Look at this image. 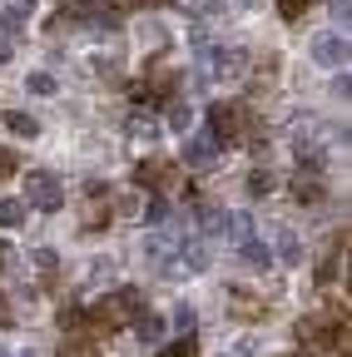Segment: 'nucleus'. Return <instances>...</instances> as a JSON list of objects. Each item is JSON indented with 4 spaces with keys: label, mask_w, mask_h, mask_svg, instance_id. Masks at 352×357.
<instances>
[{
    "label": "nucleus",
    "mask_w": 352,
    "mask_h": 357,
    "mask_svg": "<svg viewBox=\"0 0 352 357\" xmlns=\"http://www.w3.org/2000/svg\"><path fill=\"white\" fill-rule=\"evenodd\" d=\"M243 129H248V109L238 100H218L208 109V139L224 149V144H238L243 139Z\"/></svg>",
    "instance_id": "nucleus-2"
},
{
    "label": "nucleus",
    "mask_w": 352,
    "mask_h": 357,
    "mask_svg": "<svg viewBox=\"0 0 352 357\" xmlns=\"http://www.w3.org/2000/svg\"><path fill=\"white\" fill-rule=\"evenodd\" d=\"M25 213H30V204H25V199H0V229H20Z\"/></svg>",
    "instance_id": "nucleus-16"
},
{
    "label": "nucleus",
    "mask_w": 352,
    "mask_h": 357,
    "mask_svg": "<svg viewBox=\"0 0 352 357\" xmlns=\"http://www.w3.org/2000/svg\"><path fill=\"white\" fill-rule=\"evenodd\" d=\"M313 6V0H278V10H283V20H303V10Z\"/></svg>",
    "instance_id": "nucleus-28"
},
{
    "label": "nucleus",
    "mask_w": 352,
    "mask_h": 357,
    "mask_svg": "<svg viewBox=\"0 0 352 357\" xmlns=\"http://www.w3.org/2000/svg\"><path fill=\"white\" fill-rule=\"evenodd\" d=\"M179 258H184L189 273H204V268H208V243L204 238H184L179 243Z\"/></svg>",
    "instance_id": "nucleus-9"
},
{
    "label": "nucleus",
    "mask_w": 352,
    "mask_h": 357,
    "mask_svg": "<svg viewBox=\"0 0 352 357\" xmlns=\"http://www.w3.org/2000/svg\"><path fill=\"white\" fill-rule=\"evenodd\" d=\"M224 234H229L234 243H248V238H253V218H248V213H224Z\"/></svg>",
    "instance_id": "nucleus-17"
},
{
    "label": "nucleus",
    "mask_w": 352,
    "mask_h": 357,
    "mask_svg": "<svg viewBox=\"0 0 352 357\" xmlns=\"http://www.w3.org/2000/svg\"><path fill=\"white\" fill-rule=\"evenodd\" d=\"M313 60H318L323 70H337V65H347V35H337V30L318 35V40H313Z\"/></svg>",
    "instance_id": "nucleus-5"
},
{
    "label": "nucleus",
    "mask_w": 352,
    "mask_h": 357,
    "mask_svg": "<svg viewBox=\"0 0 352 357\" xmlns=\"http://www.w3.org/2000/svg\"><path fill=\"white\" fill-rule=\"evenodd\" d=\"M218 154V144L208 139V129L204 134H184V164H208Z\"/></svg>",
    "instance_id": "nucleus-8"
},
{
    "label": "nucleus",
    "mask_w": 352,
    "mask_h": 357,
    "mask_svg": "<svg viewBox=\"0 0 352 357\" xmlns=\"http://www.w3.org/2000/svg\"><path fill=\"white\" fill-rule=\"evenodd\" d=\"M129 134H135V139H159V124L149 114H129Z\"/></svg>",
    "instance_id": "nucleus-22"
},
{
    "label": "nucleus",
    "mask_w": 352,
    "mask_h": 357,
    "mask_svg": "<svg viewBox=\"0 0 352 357\" xmlns=\"http://www.w3.org/2000/svg\"><path fill=\"white\" fill-rule=\"evenodd\" d=\"M169 124L179 129V134H189V129H194V105H189V100H179V105L169 109Z\"/></svg>",
    "instance_id": "nucleus-20"
},
{
    "label": "nucleus",
    "mask_w": 352,
    "mask_h": 357,
    "mask_svg": "<svg viewBox=\"0 0 352 357\" xmlns=\"http://www.w3.org/2000/svg\"><path fill=\"white\" fill-rule=\"evenodd\" d=\"M332 10H337V20H342V35H347V10H352V0H332Z\"/></svg>",
    "instance_id": "nucleus-34"
},
{
    "label": "nucleus",
    "mask_w": 352,
    "mask_h": 357,
    "mask_svg": "<svg viewBox=\"0 0 352 357\" xmlns=\"http://www.w3.org/2000/svg\"><path fill=\"white\" fill-rule=\"evenodd\" d=\"M30 95H55V79H50L45 70H35V75H30Z\"/></svg>",
    "instance_id": "nucleus-27"
},
{
    "label": "nucleus",
    "mask_w": 352,
    "mask_h": 357,
    "mask_svg": "<svg viewBox=\"0 0 352 357\" xmlns=\"http://www.w3.org/2000/svg\"><path fill=\"white\" fill-rule=\"evenodd\" d=\"M144 258H149L154 268H164V273H169V243H164L159 234H149V238H144Z\"/></svg>",
    "instance_id": "nucleus-18"
},
{
    "label": "nucleus",
    "mask_w": 352,
    "mask_h": 357,
    "mask_svg": "<svg viewBox=\"0 0 352 357\" xmlns=\"http://www.w3.org/2000/svg\"><path fill=\"white\" fill-rule=\"evenodd\" d=\"M20 30H25V10H15V6H6V10H0V35H6V40H10V35H20Z\"/></svg>",
    "instance_id": "nucleus-21"
},
{
    "label": "nucleus",
    "mask_w": 352,
    "mask_h": 357,
    "mask_svg": "<svg viewBox=\"0 0 352 357\" xmlns=\"http://www.w3.org/2000/svg\"><path fill=\"white\" fill-rule=\"evenodd\" d=\"M278 263L303 268V243H298V234H293V229H283V234H278Z\"/></svg>",
    "instance_id": "nucleus-12"
},
{
    "label": "nucleus",
    "mask_w": 352,
    "mask_h": 357,
    "mask_svg": "<svg viewBox=\"0 0 352 357\" xmlns=\"http://www.w3.org/2000/svg\"><path fill=\"white\" fill-rule=\"evenodd\" d=\"M174 328L189 337V333H194V307H184V303H179V312H174Z\"/></svg>",
    "instance_id": "nucleus-30"
},
{
    "label": "nucleus",
    "mask_w": 352,
    "mask_h": 357,
    "mask_svg": "<svg viewBox=\"0 0 352 357\" xmlns=\"http://www.w3.org/2000/svg\"><path fill=\"white\" fill-rule=\"evenodd\" d=\"M248 194H253V199L273 194V174H268V169H253V174H248Z\"/></svg>",
    "instance_id": "nucleus-23"
},
{
    "label": "nucleus",
    "mask_w": 352,
    "mask_h": 357,
    "mask_svg": "<svg viewBox=\"0 0 352 357\" xmlns=\"http://www.w3.org/2000/svg\"><path fill=\"white\" fill-rule=\"evenodd\" d=\"M159 357H199V347H194V337H179V342L159 347Z\"/></svg>",
    "instance_id": "nucleus-25"
},
{
    "label": "nucleus",
    "mask_w": 352,
    "mask_h": 357,
    "mask_svg": "<svg viewBox=\"0 0 352 357\" xmlns=\"http://www.w3.org/2000/svg\"><path fill=\"white\" fill-rule=\"evenodd\" d=\"M0 357H10V352H6V347H0Z\"/></svg>",
    "instance_id": "nucleus-38"
},
{
    "label": "nucleus",
    "mask_w": 352,
    "mask_h": 357,
    "mask_svg": "<svg viewBox=\"0 0 352 357\" xmlns=\"http://www.w3.org/2000/svg\"><path fill=\"white\" fill-rule=\"evenodd\" d=\"M6 174H15V154H10V149H0V178H6Z\"/></svg>",
    "instance_id": "nucleus-33"
},
{
    "label": "nucleus",
    "mask_w": 352,
    "mask_h": 357,
    "mask_svg": "<svg viewBox=\"0 0 352 357\" xmlns=\"http://www.w3.org/2000/svg\"><path fill=\"white\" fill-rule=\"evenodd\" d=\"M60 15H79L84 25H105V30L119 25V15L105 6V0H60Z\"/></svg>",
    "instance_id": "nucleus-4"
},
{
    "label": "nucleus",
    "mask_w": 352,
    "mask_h": 357,
    "mask_svg": "<svg viewBox=\"0 0 352 357\" xmlns=\"http://www.w3.org/2000/svg\"><path fill=\"white\" fill-rule=\"evenodd\" d=\"M60 333H84V307L79 303H65L60 307Z\"/></svg>",
    "instance_id": "nucleus-19"
},
{
    "label": "nucleus",
    "mask_w": 352,
    "mask_h": 357,
    "mask_svg": "<svg viewBox=\"0 0 352 357\" xmlns=\"http://www.w3.org/2000/svg\"><path fill=\"white\" fill-rule=\"evenodd\" d=\"M208 75L213 79H238V75H248V55L243 50H213L208 55Z\"/></svg>",
    "instance_id": "nucleus-6"
},
{
    "label": "nucleus",
    "mask_w": 352,
    "mask_h": 357,
    "mask_svg": "<svg viewBox=\"0 0 352 357\" xmlns=\"http://www.w3.org/2000/svg\"><path fill=\"white\" fill-rule=\"evenodd\" d=\"M238 6H253V0H238Z\"/></svg>",
    "instance_id": "nucleus-37"
},
{
    "label": "nucleus",
    "mask_w": 352,
    "mask_h": 357,
    "mask_svg": "<svg viewBox=\"0 0 352 357\" xmlns=\"http://www.w3.org/2000/svg\"><path fill=\"white\" fill-rule=\"evenodd\" d=\"M169 174H174V164L149 159V164H139V169H135V184H139V189H164V184H169Z\"/></svg>",
    "instance_id": "nucleus-7"
},
{
    "label": "nucleus",
    "mask_w": 352,
    "mask_h": 357,
    "mask_svg": "<svg viewBox=\"0 0 352 357\" xmlns=\"http://www.w3.org/2000/svg\"><path fill=\"white\" fill-rule=\"evenodd\" d=\"M30 258H35V268H40V273H45V278L55 273V253H50V248H35Z\"/></svg>",
    "instance_id": "nucleus-29"
},
{
    "label": "nucleus",
    "mask_w": 352,
    "mask_h": 357,
    "mask_svg": "<svg viewBox=\"0 0 352 357\" xmlns=\"http://www.w3.org/2000/svg\"><path fill=\"white\" fill-rule=\"evenodd\" d=\"M25 357H35V352H25Z\"/></svg>",
    "instance_id": "nucleus-39"
},
{
    "label": "nucleus",
    "mask_w": 352,
    "mask_h": 357,
    "mask_svg": "<svg viewBox=\"0 0 352 357\" xmlns=\"http://www.w3.org/2000/svg\"><path fill=\"white\" fill-rule=\"evenodd\" d=\"M10 323H15V307L6 303V293H0V328H10Z\"/></svg>",
    "instance_id": "nucleus-32"
},
{
    "label": "nucleus",
    "mask_w": 352,
    "mask_h": 357,
    "mask_svg": "<svg viewBox=\"0 0 352 357\" xmlns=\"http://www.w3.org/2000/svg\"><path fill=\"white\" fill-rule=\"evenodd\" d=\"M6 129L15 134V139H35V134H40V119L25 114V109H10V114H6Z\"/></svg>",
    "instance_id": "nucleus-11"
},
{
    "label": "nucleus",
    "mask_w": 352,
    "mask_h": 357,
    "mask_svg": "<svg viewBox=\"0 0 352 357\" xmlns=\"http://www.w3.org/2000/svg\"><path fill=\"white\" fill-rule=\"evenodd\" d=\"M144 307H149V303H144L139 288H119V293H109L105 303L84 307V333H90V337H105V333H114V328H124V323H135Z\"/></svg>",
    "instance_id": "nucleus-1"
},
{
    "label": "nucleus",
    "mask_w": 352,
    "mask_h": 357,
    "mask_svg": "<svg viewBox=\"0 0 352 357\" xmlns=\"http://www.w3.org/2000/svg\"><path fill=\"white\" fill-rule=\"evenodd\" d=\"M199 229L204 234H224V213H218V208H199Z\"/></svg>",
    "instance_id": "nucleus-26"
},
{
    "label": "nucleus",
    "mask_w": 352,
    "mask_h": 357,
    "mask_svg": "<svg viewBox=\"0 0 352 357\" xmlns=\"http://www.w3.org/2000/svg\"><path fill=\"white\" fill-rule=\"evenodd\" d=\"M6 60H10V40H6V35H0V65H6Z\"/></svg>",
    "instance_id": "nucleus-35"
},
{
    "label": "nucleus",
    "mask_w": 352,
    "mask_h": 357,
    "mask_svg": "<svg viewBox=\"0 0 352 357\" xmlns=\"http://www.w3.org/2000/svg\"><path fill=\"white\" fill-rule=\"evenodd\" d=\"M135 333H139V342H149V347H154V342H164V318L144 307L139 318H135Z\"/></svg>",
    "instance_id": "nucleus-10"
},
{
    "label": "nucleus",
    "mask_w": 352,
    "mask_h": 357,
    "mask_svg": "<svg viewBox=\"0 0 352 357\" xmlns=\"http://www.w3.org/2000/svg\"><path fill=\"white\" fill-rule=\"evenodd\" d=\"M10 6H15V10H25V15H30V6H35V0H10Z\"/></svg>",
    "instance_id": "nucleus-36"
},
{
    "label": "nucleus",
    "mask_w": 352,
    "mask_h": 357,
    "mask_svg": "<svg viewBox=\"0 0 352 357\" xmlns=\"http://www.w3.org/2000/svg\"><path fill=\"white\" fill-rule=\"evenodd\" d=\"M144 223H149V229H164V223H169V204H164V199H149Z\"/></svg>",
    "instance_id": "nucleus-24"
},
{
    "label": "nucleus",
    "mask_w": 352,
    "mask_h": 357,
    "mask_svg": "<svg viewBox=\"0 0 352 357\" xmlns=\"http://www.w3.org/2000/svg\"><path fill=\"white\" fill-rule=\"evenodd\" d=\"M25 204H30V208L55 213V208L65 204V184H60L50 169H30V174H25Z\"/></svg>",
    "instance_id": "nucleus-3"
},
{
    "label": "nucleus",
    "mask_w": 352,
    "mask_h": 357,
    "mask_svg": "<svg viewBox=\"0 0 352 357\" xmlns=\"http://www.w3.org/2000/svg\"><path fill=\"white\" fill-rule=\"evenodd\" d=\"M253 352H258V342H253V337H238V342H234L224 357H253Z\"/></svg>",
    "instance_id": "nucleus-31"
},
{
    "label": "nucleus",
    "mask_w": 352,
    "mask_h": 357,
    "mask_svg": "<svg viewBox=\"0 0 352 357\" xmlns=\"http://www.w3.org/2000/svg\"><path fill=\"white\" fill-rule=\"evenodd\" d=\"M238 258H243L248 268H268V263H273V248L258 243V238H248V243H238Z\"/></svg>",
    "instance_id": "nucleus-13"
},
{
    "label": "nucleus",
    "mask_w": 352,
    "mask_h": 357,
    "mask_svg": "<svg viewBox=\"0 0 352 357\" xmlns=\"http://www.w3.org/2000/svg\"><path fill=\"white\" fill-rule=\"evenodd\" d=\"M60 357H100V352H95V337H84V333H65Z\"/></svg>",
    "instance_id": "nucleus-15"
},
{
    "label": "nucleus",
    "mask_w": 352,
    "mask_h": 357,
    "mask_svg": "<svg viewBox=\"0 0 352 357\" xmlns=\"http://www.w3.org/2000/svg\"><path fill=\"white\" fill-rule=\"evenodd\" d=\"M293 194H298V204H313V199H323V184H318V174L298 169V178H293Z\"/></svg>",
    "instance_id": "nucleus-14"
}]
</instances>
